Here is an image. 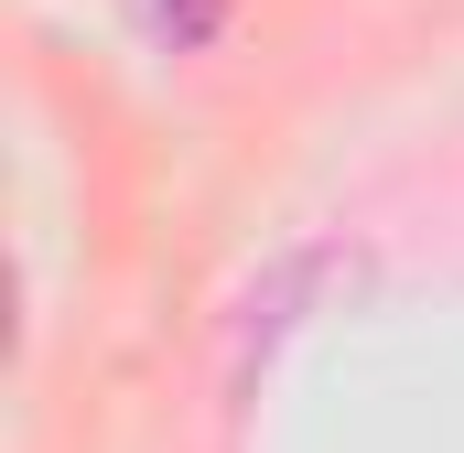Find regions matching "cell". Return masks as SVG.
Segmentation results:
<instances>
[{"label":"cell","mask_w":464,"mask_h":453,"mask_svg":"<svg viewBox=\"0 0 464 453\" xmlns=\"http://www.w3.org/2000/svg\"><path fill=\"white\" fill-rule=\"evenodd\" d=\"M217 11H227V0H130V22H140L162 54H195V43L217 33Z\"/></svg>","instance_id":"obj_1"}]
</instances>
